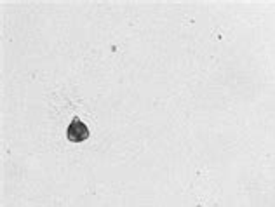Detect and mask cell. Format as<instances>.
<instances>
[{
    "mask_svg": "<svg viewBox=\"0 0 275 207\" xmlns=\"http://www.w3.org/2000/svg\"><path fill=\"white\" fill-rule=\"evenodd\" d=\"M89 127H87L78 117H73L72 124L68 126V131H66V136L72 143H82L89 138Z\"/></svg>",
    "mask_w": 275,
    "mask_h": 207,
    "instance_id": "cell-1",
    "label": "cell"
}]
</instances>
